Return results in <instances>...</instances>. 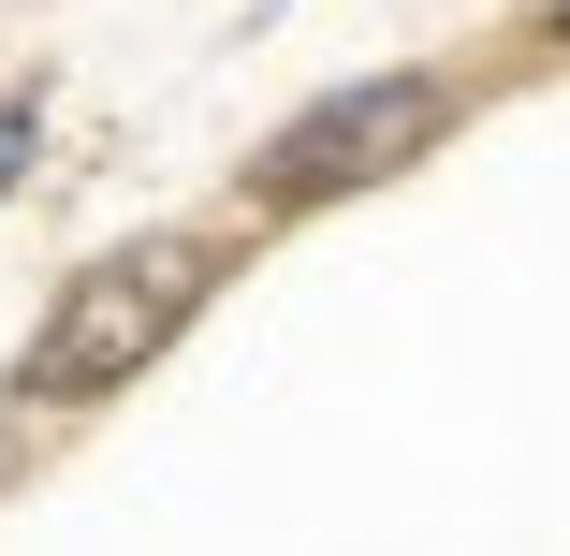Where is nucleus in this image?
Here are the masks:
<instances>
[{
	"instance_id": "obj_1",
	"label": "nucleus",
	"mask_w": 570,
	"mask_h": 556,
	"mask_svg": "<svg viewBox=\"0 0 570 556\" xmlns=\"http://www.w3.org/2000/svg\"><path fill=\"white\" fill-rule=\"evenodd\" d=\"M190 308H205V250H190V235H147V250H118V264H88V279L59 293V322H45V352H30V396H59V410L118 396L132 367L176 352Z\"/></svg>"
},
{
	"instance_id": "obj_2",
	"label": "nucleus",
	"mask_w": 570,
	"mask_h": 556,
	"mask_svg": "<svg viewBox=\"0 0 570 556\" xmlns=\"http://www.w3.org/2000/svg\"><path fill=\"white\" fill-rule=\"evenodd\" d=\"M453 118V88L439 74H352V88H322L307 118L264 147V205H336V191H366L395 162H424Z\"/></svg>"
},
{
	"instance_id": "obj_3",
	"label": "nucleus",
	"mask_w": 570,
	"mask_h": 556,
	"mask_svg": "<svg viewBox=\"0 0 570 556\" xmlns=\"http://www.w3.org/2000/svg\"><path fill=\"white\" fill-rule=\"evenodd\" d=\"M30 176V103H0V191Z\"/></svg>"
},
{
	"instance_id": "obj_4",
	"label": "nucleus",
	"mask_w": 570,
	"mask_h": 556,
	"mask_svg": "<svg viewBox=\"0 0 570 556\" xmlns=\"http://www.w3.org/2000/svg\"><path fill=\"white\" fill-rule=\"evenodd\" d=\"M541 30H556V45H570V0H541Z\"/></svg>"
},
{
	"instance_id": "obj_5",
	"label": "nucleus",
	"mask_w": 570,
	"mask_h": 556,
	"mask_svg": "<svg viewBox=\"0 0 570 556\" xmlns=\"http://www.w3.org/2000/svg\"><path fill=\"white\" fill-rule=\"evenodd\" d=\"M0 455H16V425H0Z\"/></svg>"
}]
</instances>
